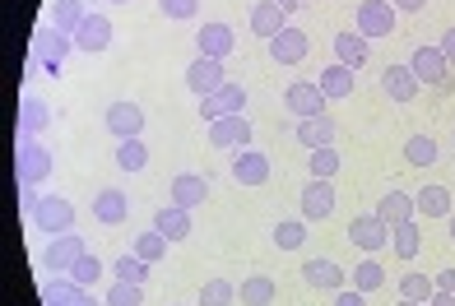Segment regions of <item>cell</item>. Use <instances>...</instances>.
<instances>
[{
	"label": "cell",
	"mask_w": 455,
	"mask_h": 306,
	"mask_svg": "<svg viewBox=\"0 0 455 306\" xmlns=\"http://www.w3.org/2000/svg\"><path fill=\"white\" fill-rule=\"evenodd\" d=\"M28 209V223L33 228H43L47 237H60V232H75V204L60 200V195H37Z\"/></svg>",
	"instance_id": "1"
},
{
	"label": "cell",
	"mask_w": 455,
	"mask_h": 306,
	"mask_svg": "<svg viewBox=\"0 0 455 306\" xmlns=\"http://www.w3.org/2000/svg\"><path fill=\"white\" fill-rule=\"evenodd\" d=\"M14 177H19V186H24V191L43 186V181L52 177V153H47V145H37V139L19 135V153H14Z\"/></svg>",
	"instance_id": "2"
},
{
	"label": "cell",
	"mask_w": 455,
	"mask_h": 306,
	"mask_svg": "<svg viewBox=\"0 0 455 306\" xmlns=\"http://www.w3.org/2000/svg\"><path fill=\"white\" fill-rule=\"evenodd\" d=\"M70 51H75V37L70 33L37 28V37H33V66H43L47 75H60V66H66Z\"/></svg>",
	"instance_id": "3"
},
{
	"label": "cell",
	"mask_w": 455,
	"mask_h": 306,
	"mask_svg": "<svg viewBox=\"0 0 455 306\" xmlns=\"http://www.w3.org/2000/svg\"><path fill=\"white\" fill-rule=\"evenodd\" d=\"M395 0H363V5H358V33L367 37V43H371V37H390V33H395Z\"/></svg>",
	"instance_id": "4"
},
{
	"label": "cell",
	"mask_w": 455,
	"mask_h": 306,
	"mask_svg": "<svg viewBox=\"0 0 455 306\" xmlns=\"http://www.w3.org/2000/svg\"><path fill=\"white\" fill-rule=\"evenodd\" d=\"M79 255H89V247H84V241H79L75 232H60V237L47 241L43 264H47V274H70L75 264H79Z\"/></svg>",
	"instance_id": "5"
},
{
	"label": "cell",
	"mask_w": 455,
	"mask_h": 306,
	"mask_svg": "<svg viewBox=\"0 0 455 306\" xmlns=\"http://www.w3.org/2000/svg\"><path fill=\"white\" fill-rule=\"evenodd\" d=\"M186 84H191L196 98H210L228 84V70H223V60H210V56H196L191 66H186Z\"/></svg>",
	"instance_id": "6"
},
{
	"label": "cell",
	"mask_w": 455,
	"mask_h": 306,
	"mask_svg": "<svg viewBox=\"0 0 455 306\" xmlns=\"http://www.w3.org/2000/svg\"><path fill=\"white\" fill-rule=\"evenodd\" d=\"M348 241H354L358 251H367V255H381L390 247V228H386L377 214H363V218L348 223Z\"/></svg>",
	"instance_id": "7"
},
{
	"label": "cell",
	"mask_w": 455,
	"mask_h": 306,
	"mask_svg": "<svg viewBox=\"0 0 455 306\" xmlns=\"http://www.w3.org/2000/svg\"><path fill=\"white\" fill-rule=\"evenodd\" d=\"M242 112H246V89L233 84V79H228L219 93L200 98V116L204 121H223V116H242Z\"/></svg>",
	"instance_id": "8"
},
{
	"label": "cell",
	"mask_w": 455,
	"mask_h": 306,
	"mask_svg": "<svg viewBox=\"0 0 455 306\" xmlns=\"http://www.w3.org/2000/svg\"><path fill=\"white\" fill-rule=\"evenodd\" d=\"M325 93H321V84H307V79H298V84H288V93H283V107L293 112L298 121H307V116H325Z\"/></svg>",
	"instance_id": "9"
},
{
	"label": "cell",
	"mask_w": 455,
	"mask_h": 306,
	"mask_svg": "<svg viewBox=\"0 0 455 306\" xmlns=\"http://www.w3.org/2000/svg\"><path fill=\"white\" fill-rule=\"evenodd\" d=\"M108 47H112V19L108 14H89L84 24H79V33H75V51L102 56Z\"/></svg>",
	"instance_id": "10"
},
{
	"label": "cell",
	"mask_w": 455,
	"mask_h": 306,
	"mask_svg": "<svg viewBox=\"0 0 455 306\" xmlns=\"http://www.w3.org/2000/svg\"><path fill=\"white\" fill-rule=\"evenodd\" d=\"M237 47V33L228 24H200L196 33V56H210V60H228Z\"/></svg>",
	"instance_id": "11"
},
{
	"label": "cell",
	"mask_w": 455,
	"mask_h": 306,
	"mask_svg": "<svg viewBox=\"0 0 455 306\" xmlns=\"http://www.w3.org/2000/svg\"><path fill=\"white\" fill-rule=\"evenodd\" d=\"M210 145L214 149H251V121H246V116L210 121Z\"/></svg>",
	"instance_id": "12"
},
{
	"label": "cell",
	"mask_w": 455,
	"mask_h": 306,
	"mask_svg": "<svg viewBox=\"0 0 455 306\" xmlns=\"http://www.w3.org/2000/svg\"><path fill=\"white\" fill-rule=\"evenodd\" d=\"M233 181H237V186H265V181H270V153L237 149V158H233Z\"/></svg>",
	"instance_id": "13"
},
{
	"label": "cell",
	"mask_w": 455,
	"mask_h": 306,
	"mask_svg": "<svg viewBox=\"0 0 455 306\" xmlns=\"http://www.w3.org/2000/svg\"><path fill=\"white\" fill-rule=\"evenodd\" d=\"M409 70L419 75V84H446V56H442V47H413V56H409Z\"/></svg>",
	"instance_id": "14"
},
{
	"label": "cell",
	"mask_w": 455,
	"mask_h": 306,
	"mask_svg": "<svg viewBox=\"0 0 455 306\" xmlns=\"http://www.w3.org/2000/svg\"><path fill=\"white\" fill-rule=\"evenodd\" d=\"M330 214H335V186L312 177V181H307V191H302V218L307 223H321Z\"/></svg>",
	"instance_id": "15"
},
{
	"label": "cell",
	"mask_w": 455,
	"mask_h": 306,
	"mask_svg": "<svg viewBox=\"0 0 455 306\" xmlns=\"http://www.w3.org/2000/svg\"><path fill=\"white\" fill-rule=\"evenodd\" d=\"M126 214H131L126 191L108 186V191H98V195H93V218L102 223V228H121V223H126Z\"/></svg>",
	"instance_id": "16"
},
{
	"label": "cell",
	"mask_w": 455,
	"mask_h": 306,
	"mask_svg": "<svg viewBox=\"0 0 455 306\" xmlns=\"http://www.w3.org/2000/svg\"><path fill=\"white\" fill-rule=\"evenodd\" d=\"M288 28V10L279 5V0H260V5L251 10V33L260 37V43H270V37H279Z\"/></svg>",
	"instance_id": "17"
},
{
	"label": "cell",
	"mask_w": 455,
	"mask_h": 306,
	"mask_svg": "<svg viewBox=\"0 0 455 306\" xmlns=\"http://www.w3.org/2000/svg\"><path fill=\"white\" fill-rule=\"evenodd\" d=\"M377 218L386 223V228H400V223L419 218V204H413L409 191H386V195L377 200Z\"/></svg>",
	"instance_id": "18"
},
{
	"label": "cell",
	"mask_w": 455,
	"mask_h": 306,
	"mask_svg": "<svg viewBox=\"0 0 455 306\" xmlns=\"http://www.w3.org/2000/svg\"><path fill=\"white\" fill-rule=\"evenodd\" d=\"M307 51H312V43H307V33L288 24L279 37H270V56L279 60V66H298V60H307Z\"/></svg>",
	"instance_id": "19"
},
{
	"label": "cell",
	"mask_w": 455,
	"mask_h": 306,
	"mask_svg": "<svg viewBox=\"0 0 455 306\" xmlns=\"http://www.w3.org/2000/svg\"><path fill=\"white\" fill-rule=\"evenodd\" d=\"M108 130L116 139H135L144 130V107H140V102H112V107H108Z\"/></svg>",
	"instance_id": "20"
},
{
	"label": "cell",
	"mask_w": 455,
	"mask_h": 306,
	"mask_svg": "<svg viewBox=\"0 0 455 306\" xmlns=\"http://www.w3.org/2000/svg\"><path fill=\"white\" fill-rule=\"evenodd\" d=\"M381 89H386L390 102H413L423 84H419V75H413L409 66H386L381 70Z\"/></svg>",
	"instance_id": "21"
},
{
	"label": "cell",
	"mask_w": 455,
	"mask_h": 306,
	"mask_svg": "<svg viewBox=\"0 0 455 306\" xmlns=\"http://www.w3.org/2000/svg\"><path fill=\"white\" fill-rule=\"evenodd\" d=\"M302 279H307V288L339 293L344 288V264H335V260H307L302 264Z\"/></svg>",
	"instance_id": "22"
},
{
	"label": "cell",
	"mask_w": 455,
	"mask_h": 306,
	"mask_svg": "<svg viewBox=\"0 0 455 306\" xmlns=\"http://www.w3.org/2000/svg\"><path fill=\"white\" fill-rule=\"evenodd\" d=\"M298 145H307V153L312 149H325V145H335V116H307L298 121Z\"/></svg>",
	"instance_id": "23"
},
{
	"label": "cell",
	"mask_w": 455,
	"mask_h": 306,
	"mask_svg": "<svg viewBox=\"0 0 455 306\" xmlns=\"http://www.w3.org/2000/svg\"><path fill=\"white\" fill-rule=\"evenodd\" d=\"M204 200H210V181L204 177H196V172L172 177V204H181V209H200Z\"/></svg>",
	"instance_id": "24"
},
{
	"label": "cell",
	"mask_w": 455,
	"mask_h": 306,
	"mask_svg": "<svg viewBox=\"0 0 455 306\" xmlns=\"http://www.w3.org/2000/svg\"><path fill=\"white\" fill-rule=\"evenodd\" d=\"M52 126V107H47V102L43 98H24V102H19V135H28V139H37V135H43Z\"/></svg>",
	"instance_id": "25"
},
{
	"label": "cell",
	"mask_w": 455,
	"mask_h": 306,
	"mask_svg": "<svg viewBox=\"0 0 455 306\" xmlns=\"http://www.w3.org/2000/svg\"><path fill=\"white\" fill-rule=\"evenodd\" d=\"M154 228L168 241H186V237H191V209H181V204H163V209L154 214Z\"/></svg>",
	"instance_id": "26"
},
{
	"label": "cell",
	"mask_w": 455,
	"mask_h": 306,
	"mask_svg": "<svg viewBox=\"0 0 455 306\" xmlns=\"http://www.w3.org/2000/svg\"><path fill=\"white\" fill-rule=\"evenodd\" d=\"M316 84H321V93H325L330 102H339V98H348V93L358 89V79H354V70H348V66H339V60H335L330 70H321Z\"/></svg>",
	"instance_id": "27"
},
{
	"label": "cell",
	"mask_w": 455,
	"mask_h": 306,
	"mask_svg": "<svg viewBox=\"0 0 455 306\" xmlns=\"http://www.w3.org/2000/svg\"><path fill=\"white\" fill-rule=\"evenodd\" d=\"M84 0H52V28H60V33H79V24H84Z\"/></svg>",
	"instance_id": "28"
},
{
	"label": "cell",
	"mask_w": 455,
	"mask_h": 306,
	"mask_svg": "<svg viewBox=\"0 0 455 306\" xmlns=\"http://www.w3.org/2000/svg\"><path fill=\"white\" fill-rule=\"evenodd\" d=\"M237 302H242V306H270V302H275V279H265V274L242 279V283H237Z\"/></svg>",
	"instance_id": "29"
},
{
	"label": "cell",
	"mask_w": 455,
	"mask_h": 306,
	"mask_svg": "<svg viewBox=\"0 0 455 306\" xmlns=\"http://www.w3.org/2000/svg\"><path fill=\"white\" fill-rule=\"evenodd\" d=\"M390 247H395L400 260H413V255H419V247H423L419 218H409V223H400V228H390Z\"/></svg>",
	"instance_id": "30"
},
{
	"label": "cell",
	"mask_w": 455,
	"mask_h": 306,
	"mask_svg": "<svg viewBox=\"0 0 455 306\" xmlns=\"http://www.w3.org/2000/svg\"><path fill=\"white\" fill-rule=\"evenodd\" d=\"M335 60H339V66H348V70H358L363 60H367V37L363 33H339L335 37Z\"/></svg>",
	"instance_id": "31"
},
{
	"label": "cell",
	"mask_w": 455,
	"mask_h": 306,
	"mask_svg": "<svg viewBox=\"0 0 455 306\" xmlns=\"http://www.w3.org/2000/svg\"><path fill=\"white\" fill-rule=\"evenodd\" d=\"M413 204H419L423 218H446L451 214V191L446 186H423L419 195H413Z\"/></svg>",
	"instance_id": "32"
},
{
	"label": "cell",
	"mask_w": 455,
	"mask_h": 306,
	"mask_svg": "<svg viewBox=\"0 0 455 306\" xmlns=\"http://www.w3.org/2000/svg\"><path fill=\"white\" fill-rule=\"evenodd\" d=\"M270 237H275L279 251H302V241H307V218H283V223H275Z\"/></svg>",
	"instance_id": "33"
},
{
	"label": "cell",
	"mask_w": 455,
	"mask_h": 306,
	"mask_svg": "<svg viewBox=\"0 0 455 306\" xmlns=\"http://www.w3.org/2000/svg\"><path fill=\"white\" fill-rule=\"evenodd\" d=\"M442 153H437V139L432 135H409L404 139V162H413V168H432Z\"/></svg>",
	"instance_id": "34"
},
{
	"label": "cell",
	"mask_w": 455,
	"mask_h": 306,
	"mask_svg": "<svg viewBox=\"0 0 455 306\" xmlns=\"http://www.w3.org/2000/svg\"><path fill=\"white\" fill-rule=\"evenodd\" d=\"M307 168H312V177H316V181H335V177H339V168H344V158L335 153V145H325V149H312Z\"/></svg>",
	"instance_id": "35"
},
{
	"label": "cell",
	"mask_w": 455,
	"mask_h": 306,
	"mask_svg": "<svg viewBox=\"0 0 455 306\" xmlns=\"http://www.w3.org/2000/svg\"><path fill=\"white\" fill-rule=\"evenodd\" d=\"M116 162H121V172H144L149 168V149H144V139H121L116 145Z\"/></svg>",
	"instance_id": "36"
},
{
	"label": "cell",
	"mask_w": 455,
	"mask_h": 306,
	"mask_svg": "<svg viewBox=\"0 0 455 306\" xmlns=\"http://www.w3.org/2000/svg\"><path fill=\"white\" fill-rule=\"evenodd\" d=\"M381 283H386V270H381L377 255H367L363 264H354V288L358 293H381Z\"/></svg>",
	"instance_id": "37"
},
{
	"label": "cell",
	"mask_w": 455,
	"mask_h": 306,
	"mask_svg": "<svg viewBox=\"0 0 455 306\" xmlns=\"http://www.w3.org/2000/svg\"><path fill=\"white\" fill-rule=\"evenodd\" d=\"M168 247H172V241L163 237L158 228H149V232H140V237H135V255H140V260H149V264H163Z\"/></svg>",
	"instance_id": "38"
},
{
	"label": "cell",
	"mask_w": 455,
	"mask_h": 306,
	"mask_svg": "<svg viewBox=\"0 0 455 306\" xmlns=\"http://www.w3.org/2000/svg\"><path fill=\"white\" fill-rule=\"evenodd\" d=\"M432 293H437V279H427L419 270H409L400 279V297H409V302H432Z\"/></svg>",
	"instance_id": "39"
},
{
	"label": "cell",
	"mask_w": 455,
	"mask_h": 306,
	"mask_svg": "<svg viewBox=\"0 0 455 306\" xmlns=\"http://www.w3.org/2000/svg\"><path fill=\"white\" fill-rule=\"evenodd\" d=\"M149 270H154V264H149V260H140L135 251H131V255H121V260L112 264V274H116L121 283H144V279H149Z\"/></svg>",
	"instance_id": "40"
},
{
	"label": "cell",
	"mask_w": 455,
	"mask_h": 306,
	"mask_svg": "<svg viewBox=\"0 0 455 306\" xmlns=\"http://www.w3.org/2000/svg\"><path fill=\"white\" fill-rule=\"evenodd\" d=\"M233 302H237V288L228 279H210L200 288V306H233Z\"/></svg>",
	"instance_id": "41"
},
{
	"label": "cell",
	"mask_w": 455,
	"mask_h": 306,
	"mask_svg": "<svg viewBox=\"0 0 455 306\" xmlns=\"http://www.w3.org/2000/svg\"><path fill=\"white\" fill-rule=\"evenodd\" d=\"M102 302H108V306H140V302H144V283H121V279H116Z\"/></svg>",
	"instance_id": "42"
},
{
	"label": "cell",
	"mask_w": 455,
	"mask_h": 306,
	"mask_svg": "<svg viewBox=\"0 0 455 306\" xmlns=\"http://www.w3.org/2000/svg\"><path fill=\"white\" fill-rule=\"evenodd\" d=\"M70 279L79 283V288H93V283L102 279V260L89 251V255H79V264H75V270H70Z\"/></svg>",
	"instance_id": "43"
},
{
	"label": "cell",
	"mask_w": 455,
	"mask_h": 306,
	"mask_svg": "<svg viewBox=\"0 0 455 306\" xmlns=\"http://www.w3.org/2000/svg\"><path fill=\"white\" fill-rule=\"evenodd\" d=\"M75 288L79 283L75 279H52L47 288H43V306H70V297H75Z\"/></svg>",
	"instance_id": "44"
},
{
	"label": "cell",
	"mask_w": 455,
	"mask_h": 306,
	"mask_svg": "<svg viewBox=\"0 0 455 306\" xmlns=\"http://www.w3.org/2000/svg\"><path fill=\"white\" fill-rule=\"evenodd\" d=\"M158 10L168 14V19H196V10H200V0H158Z\"/></svg>",
	"instance_id": "45"
},
{
	"label": "cell",
	"mask_w": 455,
	"mask_h": 306,
	"mask_svg": "<svg viewBox=\"0 0 455 306\" xmlns=\"http://www.w3.org/2000/svg\"><path fill=\"white\" fill-rule=\"evenodd\" d=\"M335 306H367V293H358V288H339V293H335Z\"/></svg>",
	"instance_id": "46"
},
{
	"label": "cell",
	"mask_w": 455,
	"mask_h": 306,
	"mask_svg": "<svg viewBox=\"0 0 455 306\" xmlns=\"http://www.w3.org/2000/svg\"><path fill=\"white\" fill-rule=\"evenodd\" d=\"M70 306H102V297H93L89 288H75V297H70Z\"/></svg>",
	"instance_id": "47"
},
{
	"label": "cell",
	"mask_w": 455,
	"mask_h": 306,
	"mask_svg": "<svg viewBox=\"0 0 455 306\" xmlns=\"http://www.w3.org/2000/svg\"><path fill=\"white\" fill-rule=\"evenodd\" d=\"M442 56H446V66H455V28H446L442 37Z\"/></svg>",
	"instance_id": "48"
},
{
	"label": "cell",
	"mask_w": 455,
	"mask_h": 306,
	"mask_svg": "<svg viewBox=\"0 0 455 306\" xmlns=\"http://www.w3.org/2000/svg\"><path fill=\"white\" fill-rule=\"evenodd\" d=\"M437 288H442V293H455V264L437 274Z\"/></svg>",
	"instance_id": "49"
},
{
	"label": "cell",
	"mask_w": 455,
	"mask_h": 306,
	"mask_svg": "<svg viewBox=\"0 0 455 306\" xmlns=\"http://www.w3.org/2000/svg\"><path fill=\"white\" fill-rule=\"evenodd\" d=\"M395 10H409V14H419V10H427V0H395Z\"/></svg>",
	"instance_id": "50"
},
{
	"label": "cell",
	"mask_w": 455,
	"mask_h": 306,
	"mask_svg": "<svg viewBox=\"0 0 455 306\" xmlns=\"http://www.w3.org/2000/svg\"><path fill=\"white\" fill-rule=\"evenodd\" d=\"M427 306H455V293H442V288H437V293H432V302H427Z\"/></svg>",
	"instance_id": "51"
},
{
	"label": "cell",
	"mask_w": 455,
	"mask_h": 306,
	"mask_svg": "<svg viewBox=\"0 0 455 306\" xmlns=\"http://www.w3.org/2000/svg\"><path fill=\"white\" fill-rule=\"evenodd\" d=\"M279 5H283L288 14H293V10H307V0H279Z\"/></svg>",
	"instance_id": "52"
},
{
	"label": "cell",
	"mask_w": 455,
	"mask_h": 306,
	"mask_svg": "<svg viewBox=\"0 0 455 306\" xmlns=\"http://www.w3.org/2000/svg\"><path fill=\"white\" fill-rule=\"evenodd\" d=\"M400 306H427V302H409V297H404V302H400Z\"/></svg>",
	"instance_id": "53"
},
{
	"label": "cell",
	"mask_w": 455,
	"mask_h": 306,
	"mask_svg": "<svg viewBox=\"0 0 455 306\" xmlns=\"http://www.w3.org/2000/svg\"><path fill=\"white\" fill-rule=\"evenodd\" d=\"M451 241H455V218H451Z\"/></svg>",
	"instance_id": "54"
},
{
	"label": "cell",
	"mask_w": 455,
	"mask_h": 306,
	"mask_svg": "<svg viewBox=\"0 0 455 306\" xmlns=\"http://www.w3.org/2000/svg\"><path fill=\"white\" fill-rule=\"evenodd\" d=\"M108 5H126V0H108Z\"/></svg>",
	"instance_id": "55"
}]
</instances>
